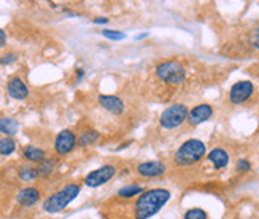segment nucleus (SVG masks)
<instances>
[{
    "mask_svg": "<svg viewBox=\"0 0 259 219\" xmlns=\"http://www.w3.org/2000/svg\"><path fill=\"white\" fill-rule=\"evenodd\" d=\"M16 150V142L12 136H4L0 140V156H10Z\"/></svg>",
    "mask_w": 259,
    "mask_h": 219,
    "instance_id": "21",
    "label": "nucleus"
},
{
    "mask_svg": "<svg viewBox=\"0 0 259 219\" xmlns=\"http://www.w3.org/2000/svg\"><path fill=\"white\" fill-rule=\"evenodd\" d=\"M7 92L15 100H24V98L29 97V89H27L26 83L20 76H15V78H12L10 81H8Z\"/></svg>",
    "mask_w": 259,
    "mask_h": 219,
    "instance_id": "11",
    "label": "nucleus"
},
{
    "mask_svg": "<svg viewBox=\"0 0 259 219\" xmlns=\"http://www.w3.org/2000/svg\"><path fill=\"white\" fill-rule=\"evenodd\" d=\"M83 76H85V70H78V78H77V83H80V81L83 80Z\"/></svg>",
    "mask_w": 259,
    "mask_h": 219,
    "instance_id": "29",
    "label": "nucleus"
},
{
    "mask_svg": "<svg viewBox=\"0 0 259 219\" xmlns=\"http://www.w3.org/2000/svg\"><path fill=\"white\" fill-rule=\"evenodd\" d=\"M100 138V134L97 130H85L80 136H77V144L81 146V148H85V146H91L97 143V140Z\"/></svg>",
    "mask_w": 259,
    "mask_h": 219,
    "instance_id": "18",
    "label": "nucleus"
},
{
    "mask_svg": "<svg viewBox=\"0 0 259 219\" xmlns=\"http://www.w3.org/2000/svg\"><path fill=\"white\" fill-rule=\"evenodd\" d=\"M205 152H207V150H205L203 142H200L197 138H191V140L184 142L177 150V152H175V162L181 167L192 166V164L202 160L203 156H205Z\"/></svg>",
    "mask_w": 259,
    "mask_h": 219,
    "instance_id": "3",
    "label": "nucleus"
},
{
    "mask_svg": "<svg viewBox=\"0 0 259 219\" xmlns=\"http://www.w3.org/2000/svg\"><path fill=\"white\" fill-rule=\"evenodd\" d=\"M156 75H158V78L164 81V83L181 84L184 81V76H186V72H184L183 66L177 60H165V62L158 64Z\"/></svg>",
    "mask_w": 259,
    "mask_h": 219,
    "instance_id": "4",
    "label": "nucleus"
},
{
    "mask_svg": "<svg viewBox=\"0 0 259 219\" xmlns=\"http://www.w3.org/2000/svg\"><path fill=\"white\" fill-rule=\"evenodd\" d=\"M253 92H254V86L251 81H248V80L237 81L229 90V100H230V104H234V105H242L253 96Z\"/></svg>",
    "mask_w": 259,
    "mask_h": 219,
    "instance_id": "7",
    "label": "nucleus"
},
{
    "mask_svg": "<svg viewBox=\"0 0 259 219\" xmlns=\"http://www.w3.org/2000/svg\"><path fill=\"white\" fill-rule=\"evenodd\" d=\"M213 116V108H211L208 104H200L197 106H194L191 112L188 113V122L191 126H199L202 122L208 121L210 118Z\"/></svg>",
    "mask_w": 259,
    "mask_h": 219,
    "instance_id": "10",
    "label": "nucleus"
},
{
    "mask_svg": "<svg viewBox=\"0 0 259 219\" xmlns=\"http://www.w3.org/2000/svg\"><path fill=\"white\" fill-rule=\"evenodd\" d=\"M40 197H42V192L37 188H24L18 192L16 200H18V204L23 206H32L39 202Z\"/></svg>",
    "mask_w": 259,
    "mask_h": 219,
    "instance_id": "13",
    "label": "nucleus"
},
{
    "mask_svg": "<svg viewBox=\"0 0 259 219\" xmlns=\"http://www.w3.org/2000/svg\"><path fill=\"white\" fill-rule=\"evenodd\" d=\"M16 60H18L16 52H7V54H4L2 58H0V64H2V66H10V64H13Z\"/></svg>",
    "mask_w": 259,
    "mask_h": 219,
    "instance_id": "24",
    "label": "nucleus"
},
{
    "mask_svg": "<svg viewBox=\"0 0 259 219\" xmlns=\"http://www.w3.org/2000/svg\"><path fill=\"white\" fill-rule=\"evenodd\" d=\"M165 172H167V167H165V164L159 160L142 162L140 166L137 167V173L143 178H156V176L164 175Z\"/></svg>",
    "mask_w": 259,
    "mask_h": 219,
    "instance_id": "9",
    "label": "nucleus"
},
{
    "mask_svg": "<svg viewBox=\"0 0 259 219\" xmlns=\"http://www.w3.org/2000/svg\"><path fill=\"white\" fill-rule=\"evenodd\" d=\"M75 146H77V135L70 129L61 130L56 136V140H54V151L59 156H66V154L75 150Z\"/></svg>",
    "mask_w": 259,
    "mask_h": 219,
    "instance_id": "8",
    "label": "nucleus"
},
{
    "mask_svg": "<svg viewBox=\"0 0 259 219\" xmlns=\"http://www.w3.org/2000/svg\"><path fill=\"white\" fill-rule=\"evenodd\" d=\"M188 113H189V110L186 105L175 104L164 110L159 118V124H161V127H164V129H177V127H180L188 120Z\"/></svg>",
    "mask_w": 259,
    "mask_h": 219,
    "instance_id": "5",
    "label": "nucleus"
},
{
    "mask_svg": "<svg viewBox=\"0 0 259 219\" xmlns=\"http://www.w3.org/2000/svg\"><path fill=\"white\" fill-rule=\"evenodd\" d=\"M5 43H7V34H5V30L0 29V48H4Z\"/></svg>",
    "mask_w": 259,
    "mask_h": 219,
    "instance_id": "27",
    "label": "nucleus"
},
{
    "mask_svg": "<svg viewBox=\"0 0 259 219\" xmlns=\"http://www.w3.org/2000/svg\"><path fill=\"white\" fill-rule=\"evenodd\" d=\"M235 168H237V172H249L251 170V164H249L246 159H238Z\"/></svg>",
    "mask_w": 259,
    "mask_h": 219,
    "instance_id": "25",
    "label": "nucleus"
},
{
    "mask_svg": "<svg viewBox=\"0 0 259 219\" xmlns=\"http://www.w3.org/2000/svg\"><path fill=\"white\" fill-rule=\"evenodd\" d=\"M143 192V188L138 186V184H129V186H124L118 190V197L121 198H132L135 196H140Z\"/></svg>",
    "mask_w": 259,
    "mask_h": 219,
    "instance_id": "20",
    "label": "nucleus"
},
{
    "mask_svg": "<svg viewBox=\"0 0 259 219\" xmlns=\"http://www.w3.org/2000/svg\"><path fill=\"white\" fill-rule=\"evenodd\" d=\"M102 35H104L105 38H108V40H115V42H118V40H124V38H126V35H124L123 32H118V30H108V29L102 30Z\"/></svg>",
    "mask_w": 259,
    "mask_h": 219,
    "instance_id": "23",
    "label": "nucleus"
},
{
    "mask_svg": "<svg viewBox=\"0 0 259 219\" xmlns=\"http://www.w3.org/2000/svg\"><path fill=\"white\" fill-rule=\"evenodd\" d=\"M18 129H20V124L13 118H0V134L13 138V135H16Z\"/></svg>",
    "mask_w": 259,
    "mask_h": 219,
    "instance_id": "17",
    "label": "nucleus"
},
{
    "mask_svg": "<svg viewBox=\"0 0 259 219\" xmlns=\"http://www.w3.org/2000/svg\"><path fill=\"white\" fill-rule=\"evenodd\" d=\"M58 167V160L54 158H45L42 162H39V166H37V175H39V178H48L51 176L54 170H56Z\"/></svg>",
    "mask_w": 259,
    "mask_h": 219,
    "instance_id": "15",
    "label": "nucleus"
},
{
    "mask_svg": "<svg viewBox=\"0 0 259 219\" xmlns=\"http://www.w3.org/2000/svg\"><path fill=\"white\" fill-rule=\"evenodd\" d=\"M170 200V192L167 189L156 188L143 190L135 202V219H148L154 216L159 210Z\"/></svg>",
    "mask_w": 259,
    "mask_h": 219,
    "instance_id": "1",
    "label": "nucleus"
},
{
    "mask_svg": "<svg viewBox=\"0 0 259 219\" xmlns=\"http://www.w3.org/2000/svg\"><path fill=\"white\" fill-rule=\"evenodd\" d=\"M115 175H116V167L107 164V166H102L97 170H92L85 178V184L88 188H99L102 184H105V182H108Z\"/></svg>",
    "mask_w": 259,
    "mask_h": 219,
    "instance_id": "6",
    "label": "nucleus"
},
{
    "mask_svg": "<svg viewBox=\"0 0 259 219\" xmlns=\"http://www.w3.org/2000/svg\"><path fill=\"white\" fill-rule=\"evenodd\" d=\"M81 186L72 182V184H67L66 188H62L58 192H54L53 196H50L48 198L43 202V210L46 213H59L66 208L70 202L77 198V196L80 194Z\"/></svg>",
    "mask_w": 259,
    "mask_h": 219,
    "instance_id": "2",
    "label": "nucleus"
},
{
    "mask_svg": "<svg viewBox=\"0 0 259 219\" xmlns=\"http://www.w3.org/2000/svg\"><path fill=\"white\" fill-rule=\"evenodd\" d=\"M23 158L29 164H39L46 158V152H45V150L39 148V146L26 144L23 148Z\"/></svg>",
    "mask_w": 259,
    "mask_h": 219,
    "instance_id": "14",
    "label": "nucleus"
},
{
    "mask_svg": "<svg viewBox=\"0 0 259 219\" xmlns=\"http://www.w3.org/2000/svg\"><path fill=\"white\" fill-rule=\"evenodd\" d=\"M208 160L213 164L215 168H224L229 164V154L224 150L215 148L208 152Z\"/></svg>",
    "mask_w": 259,
    "mask_h": 219,
    "instance_id": "16",
    "label": "nucleus"
},
{
    "mask_svg": "<svg viewBox=\"0 0 259 219\" xmlns=\"http://www.w3.org/2000/svg\"><path fill=\"white\" fill-rule=\"evenodd\" d=\"M18 176L26 182H31L39 178V175H37V168L34 166H31V164H24V166H21L20 170H18Z\"/></svg>",
    "mask_w": 259,
    "mask_h": 219,
    "instance_id": "19",
    "label": "nucleus"
},
{
    "mask_svg": "<svg viewBox=\"0 0 259 219\" xmlns=\"http://www.w3.org/2000/svg\"><path fill=\"white\" fill-rule=\"evenodd\" d=\"M183 219H208V216L202 208H191L184 213Z\"/></svg>",
    "mask_w": 259,
    "mask_h": 219,
    "instance_id": "22",
    "label": "nucleus"
},
{
    "mask_svg": "<svg viewBox=\"0 0 259 219\" xmlns=\"http://www.w3.org/2000/svg\"><path fill=\"white\" fill-rule=\"evenodd\" d=\"M97 98H99L100 106L104 108V110H107L108 113L121 114L124 112V102L118 96H105V94H102Z\"/></svg>",
    "mask_w": 259,
    "mask_h": 219,
    "instance_id": "12",
    "label": "nucleus"
},
{
    "mask_svg": "<svg viewBox=\"0 0 259 219\" xmlns=\"http://www.w3.org/2000/svg\"><path fill=\"white\" fill-rule=\"evenodd\" d=\"M253 46L259 50V27L254 30V34H253Z\"/></svg>",
    "mask_w": 259,
    "mask_h": 219,
    "instance_id": "26",
    "label": "nucleus"
},
{
    "mask_svg": "<svg viewBox=\"0 0 259 219\" xmlns=\"http://www.w3.org/2000/svg\"><path fill=\"white\" fill-rule=\"evenodd\" d=\"M94 22H96V24H107L108 20H107V18H96Z\"/></svg>",
    "mask_w": 259,
    "mask_h": 219,
    "instance_id": "28",
    "label": "nucleus"
}]
</instances>
